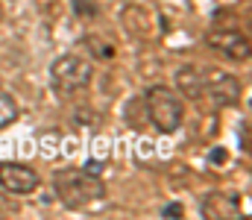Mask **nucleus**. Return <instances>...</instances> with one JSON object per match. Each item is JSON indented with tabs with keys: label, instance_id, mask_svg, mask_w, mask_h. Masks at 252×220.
<instances>
[{
	"label": "nucleus",
	"instance_id": "obj_1",
	"mask_svg": "<svg viewBox=\"0 0 252 220\" xmlns=\"http://www.w3.org/2000/svg\"><path fill=\"white\" fill-rule=\"evenodd\" d=\"M53 185H56V194L64 209H85V206L103 200V194H106L100 173H88V170H59Z\"/></svg>",
	"mask_w": 252,
	"mask_h": 220
},
{
	"label": "nucleus",
	"instance_id": "obj_2",
	"mask_svg": "<svg viewBox=\"0 0 252 220\" xmlns=\"http://www.w3.org/2000/svg\"><path fill=\"white\" fill-rule=\"evenodd\" d=\"M144 106H147V115H150V124L170 135L182 126V118H185V109H182V100L176 97V91H170L167 85H153L147 88L144 94Z\"/></svg>",
	"mask_w": 252,
	"mask_h": 220
},
{
	"label": "nucleus",
	"instance_id": "obj_3",
	"mask_svg": "<svg viewBox=\"0 0 252 220\" xmlns=\"http://www.w3.org/2000/svg\"><path fill=\"white\" fill-rule=\"evenodd\" d=\"M91 76H94V65L79 53H64L50 65V85L59 94L85 91L91 85Z\"/></svg>",
	"mask_w": 252,
	"mask_h": 220
},
{
	"label": "nucleus",
	"instance_id": "obj_4",
	"mask_svg": "<svg viewBox=\"0 0 252 220\" xmlns=\"http://www.w3.org/2000/svg\"><path fill=\"white\" fill-rule=\"evenodd\" d=\"M205 41H208V47H214L217 53H223V56H229L235 62H247L250 59V38H247V32H241L235 27L232 30L217 27V30H211L205 35Z\"/></svg>",
	"mask_w": 252,
	"mask_h": 220
},
{
	"label": "nucleus",
	"instance_id": "obj_5",
	"mask_svg": "<svg viewBox=\"0 0 252 220\" xmlns=\"http://www.w3.org/2000/svg\"><path fill=\"white\" fill-rule=\"evenodd\" d=\"M41 185V176L21 161H3L0 164V188L9 194H32Z\"/></svg>",
	"mask_w": 252,
	"mask_h": 220
},
{
	"label": "nucleus",
	"instance_id": "obj_6",
	"mask_svg": "<svg viewBox=\"0 0 252 220\" xmlns=\"http://www.w3.org/2000/svg\"><path fill=\"white\" fill-rule=\"evenodd\" d=\"M202 94H208L217 106H235L241 100V82L229 71H208V76H202Z\"/></svg>",
	"mask_w": 252,
	"mask_h": 220
},
{
	"label": "nucleus",
	"instance_id": "obj_7",
	"mask_svg": "<svg viewBox=\"0 0 252 220\" xmlns=\"http://www.w3.org/2000/svg\"><path fill=\"white\" fill-rule=\"evenodd\" d=\"M199 212L205 218H238L241 215V200L235 194H226V191H211V194L202 197Z\"/></svg>",
	"mask_w": 252,
	"mask_h": 220
},
{
	"label": "nucleus",
	"instance_id": "obj_8",
	"mask_svg": "<svg viewBox=\"0 0 252 220\" xmlns=\"http://www.w3.org/2000/svg\"><path fill=\"white\" fill-rule=\"evenodd\" d=\"M176 85H179V91H182L188 100H199V97H202V76H199V71H196L193 65L179 68V73H176Z\"/></svg>",
	"mask_w": 252,
	"mask_h": 220
},
{
	"label": "nucleus",
	"instance_id": "obj_9",
	"mask_svg": "<svg viewBox=\"0 0 252 220\" xmlns=\"http://www.w3.org/2000/svg\"><path fill=\"white\" fill-rule=\"evenodd\" d=\"M18 115H21V109H18L15 97H12L6 88H0V129H6L9 124H15Z\"/></svg>",
	"mask_w": 252,
	"mask_h": 220
},
{
	"label": "nucleus",
	"instance_id": "obj_10",
	"mask_svg": "<svg viewBox=\"0 0 252 220\" xmlns=\"http://www.w3.org/2000/svg\"><path fill=\"white\" fill-rule=\"evenodd\" d=\"M85 47H91L94 56H103V59H112L115 56V44L106 41V38H97V35H88L85 38Z\"/></svg>",
	"mask_w": 252,
	"mask_h": 220
},
{
	"label": "nucleus",
	"instance_id": "obj_11",
	"mask_svg": "<svg viewBox=\"0 0 252 220\" xmlns=\"http://www.w3.org/2000/svg\"><path fill=\"white\" fill-rule=\"evenodd\" d=\"M73 12L76 15H85V18H94L97 15V6H94V0H73Z\"/></svg>",
	"mask_w": 252,
	"mask_h": 220
},
{
	"label": "nucleus",
	"instance_id": "obj_12",
	"mask_svg": "<svg viewBox=\"0 0 252 220\" xmlns=\"http://www.w3.org/2000/svg\"><path fill=\"white\" fill-rule=\"evenodd\" d=\"M164 215H167V218H170V215H173V218H179V215H182V206H179V203H173V206H167V209H164Z\"/></svg>",
	"mask_w": 252,
	"mask_h": 220
}]
</instances>
